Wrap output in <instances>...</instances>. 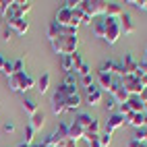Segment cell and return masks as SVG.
<instances>
[{
  "label": "cell",
  "mask_w": 147,
  "mask_h": 147,
  "mask_svg": "<svg viewBox=\"0 0 147 147\" xmlns=\"http://www.w3.org/2000/svg\"><path fill=\"white\" fill-rule=\"evenodd\" d=\"M54 52L62 54V56H71L77 52V48H79V37L77 35H58L54 40H50Z\"/></svg>",
  "instance_id": "obj_1"
},
{
  "label": "cell",
  "mask_w": 147,
  "mask_h": 147,
  "mask_svg": "<svg viewBox=\"0 0 147 147\" xmlns=\"http://www.w3.org/2000/svg\"><path fill=\"white\" fill-rule=\"evenodd\" d=\"M106 6H108L106 0H79V2H77V8H81V11L91 19L104 17Z\"/></svg>",
  "instance_id": "obj_2"
},
{
  "label": "cell",
  "mask_w": 147,
  "mask_h": 147,
  "mask_svg": "<svg viewBox=\"0 0 147 147\" xmlns=\"http://www.w3.org/2000/svg\"><path fill=\"white\" fill-rule=\"evenodd\" d=\"M8 87H11V91H29L31 87H35V79L25 71L15 73L13 77H8Z\"/></svg>",
  "instance_id": "obj_3"
},
{
  "label": "cell",
  "mask_w": 147,
  "mask_h": 147,
  "mask_svg": "<svg viewBox=\"0 0 147 147\" xmlns=\"http://www.w3.org/2000/svg\"><path fill=\"white\" fill-rule=\"evenodd\" d=\"M106 19V33H104V42L114 46L118 42V37L122 35V29H120V19H110V17H104Z\"/></svg>",
  "instance_id": "obj_4"
},
{
  "label": "cell",
  "mask_w": 147,
  "mask_h": 147,
  "mask_svg": "<svg viewBox=\"0 0 147 147\" xmlns=\"http://www.w3.org/2000/svg\"><path fill=\"white\" fill-rule=\"evenodd\" d=\"M120 83H122V87L126 89V93H129V95H141V91H143V85H141V81L137 79L135 75H124V77H120Z\"/></svg>",
  "instance_id": "obj_5"
},
{
  "label": "cell",
  "mask_w": 147,
  "mask_h": 147,
  "mask_svg": "<svg viewBox=\"0 0 147 147\" xmlns=\"http://www.w3.org/2000/svg\"><path fill=\"white\" fill-rule=\"evenodd\" d=\"M54 23L62 25V27H73V11H71V8H66V6H60L56 11V15H54Z\"/></svg>",
  "instance_id": "obj_6"
},
{
  "label": "cell",
  "mask_w": 147,
  "mask_h": 147,
  "mask_svg": "<svg viewBox=\"0 0 147 147\" xmlns=\"http://www.w3.org/2000/svg\"><path fill=\"white\" fill-rule=\"evenodd\" d=\"M124 124H126V118L122 114H110L108 120H106V124H104V133H112V131L120 129V126H124Z\"/></svg>",
  "instance_id": "obj_7"
},
{
  "label": "cell",
  "mask_w": 147,
  "mask_h": 147,
  "mask_svg": "<svg viewBox=\"0 0 147 147\" xmlns=\"http://www.w3.org/2000/svg\"><path fill=\"white\" fill-rule=\"evenodd\" d=\"M6 27H11L17 35H23V33H27V29H29V19H27V17L13 19V21H8V23H6Z\"/></svg>",
  "instance_id": "obj_8"
},
{
  "label": "cell",
  "mask_w": 147,
  "mask_h": 147,
  "mask_svg": "<svg viewBox=\"0 0 147 147\" xmlns=\"http://www.w3.org/2000/svg\"><path fill=\"white\" fill-rule=\"evenodd\" d=\"M102 97H104V93H102V89L100 87H89L87 89V95H85V100H87V106H100L102 104Z\"/></svg>",
  "instance_id": "obj_9"
},
{
  "label": "cell",
  "mask_w": 147,
  "mask_h": 147,
  "mask_svg": "<svg viewBox=\"0 0 147 147\" xmlns=\"http://www.w3.org/2000/svg\"><path fill=\"white\" fill-rule=\"evenodd\" d=\"M81 104H83V97H81V93H79V91H77V93L68 95L66 100H64V110H66V112H75Z\"/></svg>",
  "instance_id": "obj_10"
},
{
  "label": "cell",
  "mask_w": 147,
  "mask_h": 147,
  "mask_svg": "<svg viewBox=\"0 0 147 147\" xmlns=\"http://www.w3.org/2000/svg\"><path fill=\"white\" fill-rule=\"evenodd\" d=\"M126 124H131L135 126V129H141V126H147V114H131V116H126Z\"/></svg>",
  "instance_id": "obj_11"
},
{
  "label": "cell",
  "mask_w": 147,
  "mask_h": 147,
  "mask_svg": "<svg viewBox=\"0 0 147 147\" xmlns=\"http://www.w3.org/2000/svg\"><path fill=\"white\" fill-rule=\"evenodd\" d=\"M120 29L129 35V33H135V23H133V17L129 13H122L120 15Z\"/></svg>",
  "instance_id": "obj_12"
},
{
  "label": "cell",
  "mask_w": 147,
  "mask_h": 147,
  "mask_svg": "<svg viewBox=\"0 0 147 147\" xmlns=\"http://www.w3.org/2000/svg\"><path fill=\"white\" fill-rule=\"evenodd\" d=\"M52 112H54L56 116H60L62 112H66V110H64V97L58 93V91L52 95Z\"/></svg>",
  "instance_id": "obj_13"
},
{
  "label": "cell",
  "mask_w": 147,
  "mask_h": 147,
  "mask_svg": "<svg viewBox=\"0 0 147 147\" xmlns=\"http://www.w3.org/2000/svg\"><path fill=\"white\" fill-rule=\"evenodd\" d=\"M13 6H15V11H17V17H27V13L33 8L31 2H21V0H13Z\"/></svg>",
  "instance_id": "obj_14"
},
{
  "label": "cell",
  "mask_w": 147,
  "mask_h": 147,
  "mask_svg": "<svg viewBox=\"0 0 147 147\" xmlns=\"http://www.w3.org/2000/svg\"><path fill=\"white\" fill-rule=\"evenodd\" d=\"M120 15H122V6H120L118 2H108L104 17H110V19H120Z\"/></svg>",
  "instance_id": "obj_15"
},
{
  "label": "cell",
  "mask_w": 147,
  "mask_h": 147,
  "mask_svg": "<svg viewBox=\"0 0 147 147\" xmlns=\"http://www.w3.org/2000/svg\"><path fill=\"white\" fill-rule=\"evenodd\" d=\"M126 104L131 106V110H133L135 114H143V112H145V104H143V100H141L139 95H131Z\"/></svg>",
  "instance_id": "obj_16"
},
{
  "label": "cell",
  "mask_w": 147,
  "mask_h": 147,
  "mask_svg": "<svg viewBox=\"0 0 147 147\" xmlns=\"http://www.w3.org/2000/svg\"><path fill=\"white\" fill-rule=\"evenodd\" d=\"M122 68H124V75H135V71H137V60L133 58V54H124Z\"/></svg>",
  "instance_id": "obj_17"
},
{
  "label": "cell",
  "mask_w": 147,
  "mask_h": 147,
  "mask_svg": "<svg viewBox=\"0 0 147 147\" xmlns=\"http://www.w3.org/2000/svg\"><path fill=\"white\" fill-rule=\"evenodd\" d=\"M83 135H85V131H83L77 122L68 124V139H71V141H75V143H77L79 139H83Z\"/></svg>",
  "instance_id": "obj_18"
},
{
  "label": "cell",
  "mask_w": 147,
  "mask_h": 147,
  "mask_svg": "<svg viewBox=\"0 0 147 147\" xmlns=\"http://www.w3.org/2000/svg\"><path fill=\"white\" fill-rule=\"evenodd\" d=\"M29 118H31V120H29V126H33V131H40L42 126H44L46 116H44V112H40V110H37L33 116H29Z\"/></svg>",
  "instance_id": "obj_19"
},
{
  "label": "cell",
  "mask_w": 147,
  "mask_h": 147,
  "mask_svg": "<svg viewBox=\"0 0 147 147\" xmlns=\"http://www.w3.org/2000/svg\"><path fill=\"white\" fill-rule=\"evenodd\" d=\"M35 87H37V91H40V93L44 95V93L48 91V87H50V75L44 73V75L40 77V79L35 81Z\"/></svg>",
  "instance_id": "obj_20"
},
{
  "label": "cell",
  "mask_w": 147,
  "mask_h": 147,
  "mask_svg": "<svg viewBox=\"0 0 147 147\" xmlns=\"http://www.w3.org/2000/svg\"><path fill=\"white\" fill-rule=\"evenodd\" d=\"M104 33H106V19H95L93 21V35L95 37H102L104 40Z\"/></svg>",
  "instance_id": "obj_21"
},
{
  "label": "cell",
  "mask_w": 147,
  "mask_h": 147,
  "mask_svg": "<svg viewBox=\"0 0 147 147\" xmlns=\"http://www.w3.org/2000/svg\"><path fill=\"white\" fill-rule=\"evenodd\" d=\"M97 81H100V87L102 89H110L112 87V81H114V77L112 75H106V73H97Z\"/></svg>",
  "instance_id": "obj_22"
},
{
  "label": "cell",
  "mask_w": 147,
  "mask_h": 147,
  "mask_svg": "<svg viewBox=\"0 0 147 147\" xmlns=\"http://www.w3.org/2000/svg\"><path fill=\"white\" fill-rule=\"evenodd\" d=\"M91 120H93V116H91V114H85V112H81V114H77V118H75V122L79 124V126H81L83 131H85L87 126L91 124Z\"/></svg>",
  "instance_id": "obj_23"
},
{
  "label": "cell",
  "mask_w": 147,
  "mask_h": 147,
  "mask_svg": "<svg viewBox=\"0 0 147 147\" xmlns=\"http://www.w3.org/2000/svg\"><path fill=\"white\" fill-rule=\"evenodd\" d=\"M23 110H25V114H29V116H33L40 108H37V104H35V100H31V97H25V102H23Z\"/></svg>",
  "instance_id": "obj_24"
},
{
  "label": "cell",
  "mask_w": 147,
  "mask_h": 147,
  "mask_svg": "<svg viewBox=\"0 0 147 147\" xmlns=\"http://www.w3.org/2000/svg\"><path fill=\"white\" fill-rule=\"evenodd\" d=\"M89 135H100V120H91V124L85 129V135L83 137H89Z\"/></svg>",
  "instance_id": "obj_25"
},
{
  "label": "cell",
  "mask_w": 147,
  "mask_h": 147,
  "mask_svg": "<svg viewBox=\"0 0 147 147\" xmlns=\"http://www.w3.org/2000/svg\"><path fill=\"white\" fill-rule=\"evenodd\" d=\"M60 62H62V71H64V73H75V71H73V58H71V56H62Z\"/></svg>",
  "instance_id": "obj_26"
},
{
  "label": "cell",
  "mask_w": 147,
  "mask_h": 147,
  "mask_svg": "<svg viewBox=\"0 0 147 147\" xmlns=\"http://www.w3.org/2000/svg\"><path fill=\"white\" fill-rule=\"evenodd\" d=\"M33 137H35V131H33V126H25V139H23V143H27V145H31L33 143Z\"/></svg>",
  "instance_id": "obj_27"
},
{
  "label": "cell",
  "mask_w": 147,
  "mask_h": 147,
  "mask_svg": "<svg viewBox=\"0 0 147 147\" xmlns=\"http://www.w3.org/2000/svg\"><path fill=\"white\" fill-rule=\"evenodd\" d=\"M135 139L139 141V143H147V126H141V129H137Z\"/></svg>",
  "instance_id": "obj_28"
},
{
  "label": "cell",
  "mask_w": 147,
  "mask_h": 147,
  "mask_svg": "<svg viewBox=\"0 0 147 147\" xmlns=\"http://www.w3.org/2000/svg\"><path fill=\"white\" fill-rule=\"evenodd\" d=\"M71 58H73V71L77 73V68H79V66H81V64H83L85 60H83V56H81L79 52H75V54H71Z\"/></svg>",
  "instance_id": "obj_29"
},
{
  "label": "cell",
  "mask_w": 147,
  "mask_h": 147,
  "mask_svg": "<svg viewBox=\"0 0 147 147\" xmlns=\"http://www.w3.org/2000/svg\"><path fill=\"white\" fill-rule=\"evenodd\" d=\"M75 75H79V77H85V75H91V66L87 64V62H83L79 68H77V73Z\"/></svg>",
  "instance_id": "obj_30"
},
{
  "label": "cell",
  "mask_w": 147,
  "mask_h": 147,
  "mask_svg": "<svg viewBox=\"0 0 147 147\" xmlns=\"http://www.w3.org/2000/svg\"><path fill=\"white\" fill-rule=\"evenodd\" d=\"M110 143H112V133H102L100 135V145L102 147H108Z\"/></svg>",
  "instance_id": "obj_31"
},
{
  "label": "cell",
  "mask_w": 147,
  "mask_h": 147,
  "mask_svg": "<svg viewBox=\"0 0 147 147\" xmlns=\"http://www.w3.org/2000/svg\"><path fill=\"white\" fill-rule=\"evenodd\" d=\"M64 85L77 87V75H75V73H66V77H64Z\"/></svg>",
  "instance_id": "obj_32"
},
{
  "label": "cell",
  "mask_w": 147,
  "mask_h": 147,
  "mask_svg": "<svg viewBox=\"0 0 147 147\" xmlns=\"http://www.w3.org/2000/svg\"><path fill=\"white\" fill-rule=\"evenodd\" d=\"M129 4H133V6L139 8V11H145L147 13V0H131Z\"/></svg>",
  "instance_id": "obj_33"
},
{
  "label": "cell",
  "mask_w": 147,
  "mask_h": 147,
  "mask_svg": "<svg viewBox=\"0 0 147 147\" xmlns=\"http://www.w3.org/2000/svg\"><path fill=\"white\" fill-rule=\"evenodd\" d=\"M81 83H83V87H85V89H89V87H93V77H91V75H85V77H81Z\"/></svg>",
  "instance_id": "obj_34"
},
{
  "label": "cell",
  "mask_w": 147,
  "mask_h": 147,
  "mask_svg": "<svg viewBox=\"0 0 147 147\" xmlns=\"http://www.w3.org/2000/svg\"><path fill=\"white\" fill-rule=\"evenodd\" d=\"M2 73H4L6 77H13V75H15V66H13V62L6 60V64H4V68H2Z\"/></svg>",
  "instance_id": "obj_35"
},
{
  "label": "cell",
  "mask_w": 147,
  "mask_h": 147,
  "mask_svg": "<svg viewBox=\"0 0 147 147\" xmlns=\"http://www.w3.org/2000/svg\"><path fill=\"white\" fill-rule=\"evenodd\" d=\"M118 114H122L124 118H126V116H131V114H133V110H131V106L124 102V104H120V112H118Z\"/></svg>",
  "instance_id": "obj_36"
},
{
  "label": "cell",
  "mask_w": 147,
  "mask_h": 147,
  "mask_svg": "<svg viewBox=\"0 0 147 147\" xmlns=\"http://www.w3.org/2000/svg\"><path fill=\"white\" fill-rule=\"evenodd\" d=\"M13 66H15V73H23V66H25V64H23L21 58H19V60H15V62H13Z\"/></svg>",
  "instance_id": "obj_37"
},
{
  "label": "cell",
  "mask_w": 147,
  "mask_h": 147,
  "mask_svg": "<svg viewBox=\"0 0 147 147\" xmlns=\"http://www.w3.org/2000/svg\"><path fill=\"white\" fill-rule=\"evenodd\" d=\"M13 35H15V31H13L11 27H6V29H4V42H8V40L13 37Z\"/></svg>",
  "instance_id": "obj_38"
},
{
  "label": "cell",
  "mask_w": 147,
  "mask_h": 147,
  "mask_svg": "<svg viewBox=\"0 0 147 147\" xmlns=\"http://www.w3.org/2000/svg\"><path fill=\"white\" fill-rule=\"evenodd\" d=\"M4 133H15V124L13 122H6L4 124Z\"/></svg>",
  "instance_id": "obj_39"
},
{
  "label": "cell",
  "mask_w": 147,
  "mask_h": 147,
  "mask_svg": "<svg viewBox=\"0 0 147 147\" xmlns=\"http://www.w3.org/2000/svg\"><path fill=\"white\" fill-rule=\"evenodd\" d=\"M91 23H93V19H91V17H87V15L83 13V21H81V25H91Z\"/></svg>",
  "instance_id": "obj_40"
},
{
  "label": "cell",
  "mask_w": 147,
  "mask_h": 147,
  "mask_svg": "<svg viewBox=\"0 0 147 147\" xmlns=\"http://www.w3.org/2000/svg\"><path fill=\"white\" fill-rule=\"evenodd\" d=\"M141 145H143V143H139V141L135 139V137H133V139L129 141V147H141Z\"/></svg>",
  "instance_id": "obj_41"
},
{
  "label": "cell",
  "mask_w": 147,
  "mask_h": 147,
  "mask_svg": "<svg viewBox=\"0 0 147 147\" xmlns=\"http://www.w3.org/2000/svg\"><path fill=\"white\" fill-rule=\"evenodd\" d=\"M87 145H89V147H102V145H100V137H97V139H93V141H89Z\"/></svg>",
  "instance_id": "obj_42"
},
{
  "label": "cell",
  "mask_w": 147,
  "mask_h": 147,
  "mask_svg": "<svg viewBox=\"0 0 147 147\" xmlns=\"http://www.w3.org/2000/svg\"><path fill=\"white\" fill-rule=\"evenodd\" d=\"M139 81H141L143 89H145V87H147V73H143V75H141V79H139Z\"/></svg>",
  "instance_id": "obj_43"
},
{
  "label": "cell",
  "mask_w": 147,
  "mask_h": 147,
  "mask_svg": "<svg viewBox=\"0 0 147 147\" xmlns=\"http://www.w3.org/2000/svg\"><path fill=\"white\" fill-rule=\"evenodd\" d=\"M139 97H141V100H143V104L147 106V87H145V89L141 91V95H139Z\"/></svg>",
  "instance_id": "obj_44"
},
{
  "label": "cell",
  "mask_w": 147,
  "mask_h": 147,
  "mask_svg": "<svg viewBox=\"0 0 147 147\" xmlns=\"http://www.w3.org/2000/svg\"><path fill=\"white\" fill-rule=\"evenodd\" d=\"M64 147H77V143L71 141V139H66V141H64Z\"/></svg>",
  "instance_id": "obj_45"
},
{
  "label": "cell",
  "mask_w": 147,
  "mask_h": 147,
  "mask_svg": "<svg viewBox=\"0 0 147 147\" xmlns=\"http://www.w3.org/2000/svg\"><path fill=\"white\" fill-rule=\"evenodd\" d=\"M4 64H6V58H4L2 54H0V68H4Z\"/></svg>",
  "instance_id": "obj_46"
},
{
  "label": "cell",
  "mask_w": 147,
  "mask_h": 147,
  "mask_svg": "<svg viewBox=\"0 0 147 147\" xmlns=\"http://www.w3.org/2000/svg\"><path fill=\"white\" fill-rule=\"evenodd\" d=\"M37 147H52V145H46V143H40V145H37Z\"/></svg>",
  "instance_id": "obj_47"
},
{
  "label": "cell",
  "mask_w": 147,
  "mask_h": 147,
  "mask_svg": "<svg viewBox=\"0 0 147 147\" xmlns=\"http://www.w3.org/2000/svg\"><path fill=\"white\" fill-rule=\"evenodd\" d=\"M19 147H29V145H27V143H21V145H19Z\"/></svg>",
  "instance_id": "obj_48"
},
{
  "label": "cell",
  "mask_w": 147,
  "mask_h": 147,
  "mask_svg": "<svg viewBox=\"0 0 147 147\" xmlns=\"http://www.w3.org/2000/svg\"><path fill=\"white\" fill-rule=\"evenodd\" d=\"M0 19H2V15H0Z\"/></svg>",
  "instance_id": "obj_49"
}]
</instances>
